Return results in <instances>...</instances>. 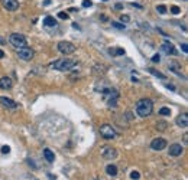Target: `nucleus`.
Instances as JSON below:
<instances>
[{
  "mask_svg": "<svg viewBox=\"0 0 188 180\" xmlns=\"http://www.w3.org/2000/svg\"><path fill=\"white\" fill-rule=\"evenodd\" d=\"M75 65H77V61L64 58V59L55 61V62L52 64V68H54V69H58V71H70V69H72Z\"/></svg>",
  "mask_w": 188,
  "mask_h": 180,
  "instance_id": "obj_2",
  "label": "nucleus"
},
{
  "mask_svg": "<svg viewBox=\"0 0 188 180\" xmlns=\"http://www.w3.org/2000/svg\"><path fill=\"white\" fill-rule=\"evenodd\" d=\"M2 153H3V154H9V153H10V147H9V146H3V147H2Z\"/></svg>",
  "mask_w": 188,
  "mask_h": 180,
  "instance_id": "obj_27",
  "label": "nucleus"
},
{
  "mask_svg": "<svg viewBox=\"0 0 188 180\" xmlns=\"http://www.w3.org/2000/svg\"><path fill=\"white\" fill-rule=\"evenodd\" d=\"M0 102L3 104L5 107H7V108H17V104L13 101V99L10 98H6V97H0Z\"/></svg>",
  "mask_w": 188,
  "mask_h": 180,
  "instance_id": "obj_12",
  "label": "nucleus"
},
{
  "mask_svg": "<svg viewBox=\"0 0 188 180\" xmlns=\"http://www.w3.org/2000/svg\"><path fill=\"white\" fill-rule=\"evenodd\" d=\"M152 111H154V102L149 98H142L138 101V104H136V112H138L139 117L146 118V117H149L152 114Z\"/></svg>",
  "mask_w": 188,
  "mask_h": 180,
  "instance_id": "obj_1",
  "label": "nucleus"
},
{
  "mask_svg": "<svg viewBox=\"0 0 188 180\" xmlns=\"http://www.w3.org/2000/svg\"><path fill=\"white\" fill-rule=\"evenodd\" d=\"M169 68H171L172 72H175V74H178V75H181V72L178 71V69H179V65H178V64L172 62V64H169Z\"/></svg>",
  "mask_w": 188,
  "mask_h": 180,
  "instance_id": "obj_20",
  "label": "nucleus"
},
{
  "mask_svg": "<svg viewBox=\"0 0 188 180\" xmlns=\"http://www.w3.org/2000/svg\"><path fill=\"white\" fill-rule=\"evenodd\" d=\"M166 147V141L164 138H154L152 143H150V148L155 150V151H161Z\"/></svg>",
  "mask_w": 188,
  "mask_h": 180,
  "instance_id": "obj_7",
  "label": "nucleus"
},
{
  "mask_svg": "<svg viewBox=\"0 0 188 180\" xmlns=\"http://www.w3.org/2000/svg\"><path fill=\"white\" fill-rule=\"evenodd\" d=\"M44 25L46 27H55L56 26V19L52 16H46L44 19Z\"/></svg>",
  "mask_w": 188,
  "mask_h": 180,
  "instance_id": "obj_15",
  "label": "nucleus"
},
{
  "mask_svg": "<svg viewBox=\"0 0 188 180\" xmlns=\"http://www.w3.org/2000/svg\"><path fill=\"white\" fill-rule=\"evenodd\" d=\"M184 143H185V144L188 143V136H187V134H184Z\"/></svg>",
  "mask_w": 188,
  "mask_h": 180,
  "instance_id": "obj_35",
  "label": "nucleus"
},
{
  "mask_svg": "<svg viewBox=\"0 0 188 180\" xmlns=\"http://www.w3.org/2000/svg\"><path fill=\"white\" fill-rule=\"evenodd\" d=\"M149 72L152 74V75H155V77L161 78V79H166V77L164 75V74H161L159 71H156V69H154V68H149Z\"/></svg>",
  "mask_w": 188,
  "mask_h": 180,
  "instance_id": "obj_18",
  "label": "nucleus"
},
{
  "mask_svg": "<svg viewBox=\"0 0 188 180\" xmlns=\"http://www.w3.org/2000/svg\"><path fill=\"white\" fill-rule=\"evenodd\" d=\"M2 6L5 7L6 10H17V7H19V2L17 0H2Z\"/></svg>",
  "mask_w": 188,
  "mask_h": 180,
  "instance_id": "obj_9",
  "label": "nucleus"
},
{
  "mask_svg": "<svg viewBox=\"0 0 188 180\" xmlns=\"http://www.w3.org/2000/svg\"><path fill=\"white\" fill-rule=\"evenodd\" d=\"M9 40H10V43L13 45L15 48H17V49L26 46V38H25L23 35H20V33H12Z\"/></svg>",
  "mask_w": 188,
  "mask_h": 180,
  "instance_id": "obj_4",
  "label": "nucleus"
},
{
  "mask_svg": "<svg viewBox=\"0 0 188 180\" xmlns=\"http://www.w3.org/2000/svg\"><path fill=\"white\" fill-rule=\"evenodd\" d=\"M58 50L64 55H71L75 52V46L71 43V42H67V40H62L58 43Z\"/></svg>",
  "mask_w": 188,
  "mask_h": 180,
  "instance_id": "obj_5",
  "label": "nucleus"
},
{
  "mask_svg": "<svg viewBox=\"0 0 188 180\" xmlns=\"http://www.w3.org/2000/svg\"><path fill=\"white\" fill-rule=\"evenodd\" d=\"M113 54H116V55H125V49H116V52H113Z\"/></svg>",
  "mask_w": 188,
  "mask_h": 180,
  "instance_id": "obj_31",
  "label": "nucleus"
},
{
  "mask_svg": "<svg viewBox=\"0 0 188 180\" xmlns=\"http://www.w3.org/2000/svg\"><path fill=\"white\" fill-rule=\"evenodd\" d=\"M130 179H132V180H139V179H140V175H139V171L133 170L132 173H130Z\"/></svg>",
  "mask_w": 188,
  "mask_h": 180,
  "instance_id": "obj_22",
  "label": "nucleus"
},
{
  "mask_svg": "<svg viewBox=\"0 0 188 180\" xmlns=\"http://www.w3.org/2000/svg\"><path fill=\"white\" fill-rule=\"evenodd\" d=\"M116 9H123V5H122V3H117V5H116Z\"/></svg>",
  "mask_w": 188,
  "mask_h": 180,
  "instance_id": "obj_34",
  "label": "nucleus"
},
{
  "mask_svg": "<svg viewBox=\"0 0 188 180\" xmlns=\"http://www.w3.org/2000/svg\"><path fill=\"white\" fill-rule=\"evenodd\" d=\"M159 114L161 115H171V109L166 108V107H162V108L159 109Z\"/></svg>",
  "mask_w": 188,
  "mask_h": 180,
  "instance_id": "obj_21",
  "label": "nucleus"
},
{
  "mask_svg": "<svg viewBox=\"0 0 188 180\" xmlns=\"http://www.w3.org/2000/svg\"><path fill=\"white\" fill-rule=\"evenodd\" d=\"M162 50H164L166 55H175L177 54V52H175V48H174V45H172L171 42H165V43L162 45Z\"/></svg>",
  "mask_w": 188,
  "mask_h": 180,
  "instance_id": "obj_14",
  "label": "nucleus"
},
{
  "mask_svg": "<svg viewBox=\"0 0 188 180\" xmlns=\"http://www.w3.org/2000/svg\"><path fill=\"white\" fill-rule=\"evenodd\" d=\"M3 56H5V52H3V50L0 49V58H3Z\"/></svg>",
  "mask_w": 188,
  "mask_h": 180,
  "instance_id": "obj_36",
  "label": "nucleus"
},
{
  "mask_svg": "<svg viewBox=\"0 0 188 180\" xmlns=\"http://www.w3.org/2000/svg\"><path fill=\"white\" fill-rule=\"evenodd\" d=\"M183 146L181 144H172V146H169V154L171 156H174V157H178V156H181L183 154Z\"/></svg>",
  "mask_w": 188,
  "mask_h": 180,
  "instance_id": "obj_10",
  "label": "nucleus"
},
{
  "mask_svg": "<svg viewBox=\"0 0 188 180\" xmlns=\"http://www.w3.org/2000/svg\"><path fill=\"white\" fill-rule=\"evenodd\" d=\"M58 17H60V19H64V20H67V19H68V13L60 12V13H58Z\"/></svg>",
  "mask_w": 188,
  "mask_h": 180,
  "instance_id": "obj_28",
  "label": "nucleus"
},
{
  "mask_svg": "<svg viewBox=\"0 0 188 180\" xmlns=\"http://www.w3.org/2000/svg\"><path fill=\"white\" fill-rule=\"evenodd\" d=\"M159 61H161L159 55H154V56H152V62H155V64H159Z\"/></svg>",
  "mask_w": 188,
  "mask_h": 180,
  "instance_id": "obj_30",
  "label": "nucleus"
},
{
  "mask_svg": "<svg viewBox=\"0 0 188 180\" xmlns=\"http://www.w3.org/2000/svg\"><path fill=\"white\" fill-rule=\"evenodd\" d=\"M165 87H166V88H169V89H172V91H175V87H174V85H169V84H166Z\"/></svg>",
  "mask_w": 188,
  "mask_h": 180,
  "instance_id": "obj_33",
  "label": "nucleus"
},
{
  "mask_svg": "<svg viewBox=\"0 0 188 180\" xmlns=\"http://www.w3.org/2000/svg\"><path fill=\"white\" fill-rule=\"evenodd\" d=\"M101 156L107 160H111V158L117 157V151L113 147H103L101 148Z\"/></svg>",
  "mask_w": 188,
  "mask_h": 180,
  "instance_id": "obj_8",
  "label": "nucleus"
},
{
  "mask_svg": "<svg viewBox=\"0 0 188 180\" xmlns=\"http://www.w3.org/2000/svg\"><path fill=\"white\" fill-rule=\"evenodd\" d=\"M106 173L109 176H116L117 175V167L114 164H109L107 167H106Z\"/></svg>",
  "mask_w": 188,
  "mask_h": 180,
  "instance_id": "obj_17",
  "label": "nucleus"
},
{
  "mask_svg": "<svg viewBox=\"0 0 188 180\" xmlns=\"http://www.w3.org/2000/svg\"><path fill=\"white\" fill-rule=\"evenodd\" d=\"M120 20H122L123 23H127L129 20H130V17L127 16V15H122V16H120Z\"/></svg>",
  "mask_w": 188,
  "mask_h": 180,
  "instance_id": "obj_29",
  "label": "nucleus"
},
{
  "mask_svg": "<svg viewBox=\"0 0 188 180\" xmlns=\"http://www.w3.org/2000/svg\"><path fill=\"white\" fill-rule=\"evenodd\" d=\"M166 127H168V124H166L165 121H158V123H156V128L159 131H165Z\"/></svg>",
  "mask_w": 188,
  "mask_h": 180,
  "instance_id": "obj_19",
  "label": "nucleus"
},
{
  "mask_svg": "<svg viewBox=\"0 0 188 180\" xmlns=\"http://www.w3.org/2000/svg\"><path fill=\"white\" fill-rule=\"evenodd\" d=\"M93 6V2L91 0H84L83 2V7H91Z\"/></svg>",
  "mask_w": 188,
  "mask_h": 180,
  "instance_id": "obj_26",
  "label": "nucleus"
},
{
  "mask_svg": "<svg viewBox=\"0 0 188 180\" xmlns=\"http://www.w3.org/2000/svg\"><path fill=\"white\" fill-rule=\"evenodd\" d=\"M111 26L117 27V29H125V25H122V23H119V22H111Z\"/></svg>",
  "mask_w": 188,
  "mask_h": 180,
  "instance_id": "obj_25",
  "label": "nucleus"
},
{
  "mask_svg": "<svg viewBox=\"0 0 188 180\" xmlns=\"http://www.w3.org/2000/svg\"><path fill=\"white\" fill-rule=\"evenodd\" d=\"M156 10L159 12L161 15H165V13H166V6L159 5V6H158V7H156Z\"/></svg>",
  "mask_w": 188,
  "mask_h": 180,
  "instance_id": "obj_23",
  "label": "nucleus"
},
{
  "mask_svg": "<svg viewBox=\"0 0 188 180\" xmlns=\"http://www.w3.org/2000/svg\"><path fill=\"white\" fill-rule=\"evenodd\" d=\"M171 12L174 13V15H179V13H181V9H179L178 6H172V7H171Z\"/></svg>",
  "mask_w": 188,
  "mask_h": 180,
  "instance_id": "obj_24",
  "label": "nucleus"
},
{
  "mask_svg": "<svg viewBox=\"0 0 188 180\" xmlns=\"http://www.w3.org/2000/svg\"><path fill=\"white\" fill-rule=\"evenodd\" d=\"M183 2H188V0H183Z\"/></svg>",
  "mask_w": 188,
  "mask_h": 180,
  "instance_id": "obj_38",
  "label": "nucleus"
},
{
  "mask_svg": "<svg viewBox=\"0 0 188 180\" xmlns=\"http://www.w3.org/2000/svg\"><path fill=\"white\" fill-rule=\"evenodd\" d=\"M101 2H107V0H101Z\"/></svg>",
  "mask_w": 188,
  "mask_h": 180,
  "instance_id": "obj_37",
  "label": "nucleus"
},
{
  "mask_svg": "<svg viewBox=\"0 0 188 180\" xmlns=\"http://www.w3.org/2000/svg\"><path fill=\"white\" fill-rule=\"evenodd\" d=\"M178 127H181V128H187L188 127V115L187 114H181L177 117V120H175Z\"/></svg>",
  "mask_w": 188,
  "mask_h": 180,
  "instance_id": "obj_11",
  "label": "nucleus"
},
{
  "mask_svg": "<svg viewBox=\"0 0 188 180\" xmlns=\"http://www.w3.org/2000/svg\"><path fill=\"white\" fill-rule=\"evenodd\" d=\"M181 46H183V50H184V52H185V54H187V52H188V48H187V43H183V45H181Z\"/></svg>",
  "mask_w": 188,
  "mask_h": 180,
  "instance_id": "obj_32",
  "label": "nucleus"
},
{
  "mask_svg": "<svg viewBox=\"0 0 188 180\" xmlns=\"http://www.w3.org/2000/svg\"><path fill=\"white\" fill-rule=\"evenodd\" d=\"M100 136L103 138H106V140H113L117 136V133L110 124H103L100 127Z\"/></svg>",
  "mask_w": 188,
  "mask_h": 180,
  "instance_id": "obj_3",
  "label": "nucleus"
},
{
  "mask_svg": "<svg viewBox=\"0 0 188 180\" xmlns=\"http://www.w3.org/2000/svg\"><path fill=\"white\" fill-rule=\"evenodd\" d=\"M17 55H19V58L23 61H31L33 58V50L28 46H25V48H20V49H17Z\"/></svg>",
  "mask_w": 188,
  "mask_h": 180,
  "instance_id": "obj_6",
  "label": "nucleus"
},
{
  "mask_svg": "<svg viewBox=\"0 0 188 180\" xmlns=\"http://www.w3.org/2000/svg\"><path fill=\"white\" fill-rule=\"evenodd\" d=\"M12 85H13V82L9 77L0 78V88L2 89H9V88H12Z\"/></svg>",
  "mask_w": 188,
  "mask_h": 180,
  "instance_id": "obj_13",
  "label": "nucleus"
},
{
  "mask_svg": "<svg viewBox=\"0 0 188 180\" xmlns=\"http://www.w3.org/2000/svg\"><path fill=\"white\" fill-rule=\"evenodd\" d=\"M44 157L46 158V161H49V163H52V161L55 160V156H54V153L51 151L49 148H45L44 150Z\"/></svg>",
  "mask_w": 188,
  "mask_h": 180,
  "instance_id": "obj_16",
  "label": "nucleus"
}]
</instances>
